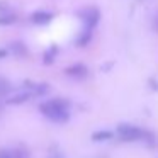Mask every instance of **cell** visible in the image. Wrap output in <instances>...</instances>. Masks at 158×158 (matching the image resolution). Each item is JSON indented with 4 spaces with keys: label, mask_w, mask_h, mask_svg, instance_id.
Listing matches in <instances>:
<instances>
[{
    "label": "cell",
    "mask_w": 158,
    "mask_h": 158,
    "mask_svg": "<svg viewBox=\"0 0 158 158\" xmlns=\"http://www.w3.org/2000/svg\"><path fill=\"white\" fill-rule=\"evenodd\" d=\"M39 112L53 123H66L70 119V102L66 99H49L39 104Z\"/></svg>",
    "instance_id": "cell-1"
},
{
    "label": "cell",
    "mask_w": 158,
    "mask_h": 158,
    "mask_svg": "<svg viewBox=\"0 0 158 158\" xmlns=\"http://www.w3.org/2000/svg\"><path fill=\"white\" fill-rule=\"evenodd\" d=\"M65 75L73 78V80H83L89 77V68L83 63H73V65L65 68Z\"/></svg>",
    "instance_id": "cell-5"
},
{
    "label": "cell",
    "mask_w": 158,
    "mask_h": 158,
    "mask_svg": "<svg viewBox=\"0 0 158 158\" xmlns=\"http://www.w3.org/2000/svg\"><path fill=\"white\" fill-rule=\"evenodd\" d=\"M117 136L123 141H136V139L144 138L146 133L143 129H139V127L133 126V124H119L117 126Z\"/></svg>",
    "instance_id": "cell-2"
},
{
    "label": "cell",
    "mask_w": 158,
    "mask_h": 158,
    "mask_svg": "<svg viewBox=\"0 0 158 158\" xmlns=\"http://www.w3.org/2000/svg\"><path fill=\"white\" fill-rule=\"evenodd\" d=\"M0 110H2V106H0Z\"/></svg>",
    "instance_id": "cell-17"
},
{
    "label": "cell",
    "mask_w": 158,
    "mask_h": 158,
    "mask_svg": "<svg viewBox=\"0 0 158 158\" xmlns=\"http://www.w3.org/2000/svg\"><path fill=\"white\" fill-rule=\"evenodd\" d=\"M53 19H55V14L51 10H44V9H38L29 15V21L34 26H48L53 22Z\"/></svg>",
    "instance_id": "cell-4"
},
{
    "label": "cell",
    "mask_w": 158,
    "mask_h": 158,
    "mask_svg": "<svg viewBox=\"0 0 158 158\" xmlns=\"http://www.w3.org/2000/svg\"><path fill=\"white\" fill-rule=\"evenodd\" d=\"M17 22V15L14 12H7V14H0V26H14Z\"/></svg>",
    "instance_id": "cell-12"
},
{
    "label": "cell",
    "mask_w": 158,
    "mask_h": 158,
    "mask_svg": "<svg viewBox=\"0 0 158 158\" xmlns=\"http://www.w3.org/2000/svg\"><path fill=\"white\" fill-rule=\"evenodd\" d=\"M32 97L34 95H32L31 90L22 89V90H19V92L9 95L7 99H5V104H7V106H21V104H26L27 100H31Z\"/></svg>",
    "instance_id": "cell-6"
},
{
    "label": "cell",
    "mask_w": 158,
    "mask_h": 158,
    "mask_svg": "<svg viewBox=\"0 0 158 158\" xmlns=\"http://www.w3.org/2000/svg\"><path fill=\"white\" fill-rule=\"evenodd\" d=\"M55 158H58V156H55Z\"/></svg>",
    "instance_id": "cell-18"
},
{
    "label": "cell",
    "mask_w": 158,
    "mask_h": 158,
    "mask_svg": "<svg viewBox=\"0 0 158 158\" xmlns=\"http://www.w3.org/2000/svg\"><path fill=\"white\" fill-rule=\"evenodd\" d=\"M0 158H29V151L24 148H2Z\"/></svg>",
    "instance_id": "cell-7"
},
{
    "label": "cell",
    "mask_w": 158,
    "mask_h": 158,
    "mask_svg": "<svg viewBox=\"0 0 158 158\" xmlns=\"http://www.w3.org/2000/svg\"><path fill=\"white\" fill-rule=\"evenodd\" d=\"M9 51L12 53L14 56H17V58H26V56L29 55V48L26 43L22 41H14L9 44Z\"/></svg>",
    "instance_id": "cell-8"
},
{
    "label": "cell",
    "mask_w": 158,
    "mask_h": 158,
    "mask_svg": "<svg viewBox=\"0 0 158 158\" xmlns=\"http://www.w3.org/2000/svg\"><path fill=\"white\" fill-rule=\"evenodd\" d=\"M110 138H112L110 131H95V133H92V141H107Z\"/></svg>",
    "instance_id": "cell-14"
},
{
    "label": "cell",
    "mask_w": 158,
    "mask_h": 158,
    "mask_svg": "<svg viewBox=\"0 0 158 158\" xmlns=\"http://www.w3.org/2000/svg\"><path fill=\"white\" fill-rule=\"evenodd\" d=\"M7 12H12L10 5L7 2H0V14H7Z\"/></svg>",
    "instance_id": "cell-15"
},
{
    "label": "cell",
    "mask_w": 158,
    "mask_h": 158,
    "mask_svg": "<svg viewBox=\"0 0 158 158\" xmlns=\"http://www.w3.org/2000/svg\"><path fill=\"white\" fill-rule=\"evenodd\" d=\"M49 83H46V82H43V83H36L34 85V89H32V95L34 97H43V95H46V94L49 92Z\"/></svg>",
    "instance_id": "cell-11"
},
{
    "label": "cell",
    "mask_w": 158,
    "mask_h": 158,
    "mask_svg": "<svg viewBox=\"0 0 158 158\" xmlns=\"http://www.w3.org/2000/svg\"><path fill=\"white\" fill-rule=\"evenodd\" d=\"M60 53V46L58 44H49L48 48L44 49V53H43V63H44L46 66L53 65L56 60V56H58Z\"/></svg>",
    "instance_id": "cell-9"
},
{
    "label": "cell",
    "mask_w": 158,
    "mask_h": 158,
    "mask_svg": "<svg viewBox=\"0 0 158 158\" xmlns=\"http://www.w3.org/2000/svg\"><path fill=\"white\" fill-rule=\"evenodd\" d=\"M12 92V83L5 77H0V97H7Z\"/></svg>",
    "instance_id": "cell-13"
},
{
    "label": "cell",
    "mask_w": 158,
    "mask_h": 158,
    "mask_svg": "<svg viewBox=\"0 0 158 158\" xmlns=\"http://www.w3.org/2000/svg\"><path fill=\"white\" fill-rule=\"evenodd\" d=\"M94 38V29H89V27H83V31L78 34V38L75 39V44L77 48H85L89 46V43L92 41Z\"/></svg>",
    "instance_id": "cell-10"
},
{
    "label": "cell",
    "mask_w": 158,
    "mask_h": 158,
    "mask_svg": "<svg viewBox=\"0 0 158 158\" xmlns=\"http://www.w3.org/2000/svg\"><path fill=\"white\" fill-rule=\"evenodd\" d=\"M78 17L83 22V27L95 29L97 24L100 22V12L97 7H85L82 10H78Z\"/></svg>",
    "instance_id": "cell-3"
},
{
    "label": "cell",
    "mask_w": 158,
    "mask_h": 158,
    "mask_svg": "<svg viewBox=\"0 0 158 158\" xmlns=\"http://www.w3.org/2000/svg\"><path fill=\"white\" fill-rule=\"evenodd\" d=\"M9 53H10V51H9L7 48H0V60H5L9 56Z\"/></svg>",
    "instance_id": "cell-16"
}]
</instances>
